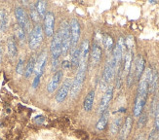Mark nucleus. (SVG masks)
I'll use <instances>...</instances> for the list:
<instances>
[{
    "label": "nucleus",
    "instance_id": "aec40b11",
    "mask_svg": "<svg viewBox=\"0 0 159 140\" xmlns=\"http://www.w3.org/2000/svg\"><path fill=\"white\" fill-rule=\"evenodd\" d=\"M158 85V73L155 69H152V72H151V78L148 83V93L153 94Z\"/></svg>",
    "mask_w": 159,
    "mask_h": 140
},
{
    "label": "nucleus",
    "instance_id": "9b49d317",
    "mask_svg": "<svg viewBox=\"0 0 159 140\" xmlns=\"http://www.w3.org/2000/svg\"><path fill=\"white\" fill-rule=\"evenodd\" d=\"M116 69V64L113 60V59L111 58L109 60H107V64L105 66V69H103V73H102V81H103L105 83H108L111 81V79L114 76V72Z\"/></svg>",
    "mask_w": 159,
    "mask_h": 140
},
{
    "label": "nucleus",
    "instance_id": "7ed1b4c3",
    "mask_svg": "<svg viewBox=\"0 0 159 140\" xmlns=\"http://www.w3.org/2000/svg\"><path fill=\"white\" fill-rule=\"evenodd\" d=\"M85 72H86V70L78 69L77 74L72 81V85H71V89H70V95L72 98L76 97L78 95V94L80 93L82 86H83V83H84V79H85Z\"/></svg>",
    "mask_w": 159,
    "mask_h": 140
},
{
    "label": "nucleus",
    "instance_id": "f3484780",
    "mask_svg": "<svg viewBox=\"0 0 159 140\" xmlns=\"http://www.w3.org/2000/svg\"><path fill=\"white\" fill-rule=\"evenodd\" d=\"M102 59V49L100 45L95 42L92 46V51H91V60L93 65H97L101 61Z\"/></svg>",
    "mask_w": 159,
    "mask_h": 140
},
{
    "label": "nucleus",
    "instance_id": "72a5a7b5",
    "mask_svg": "<svg viewBox=\"0 0 159 140\" xmlns=\"http://www.w3.org/2000/svg\"><path fill=\"white\" fill-rule=\"evenodd\" d=\"M154 129L159 130V103L157 104L156 111H155V127H154Z\"/></svg>",
    "mask_w": 159,
    "mask_h": 140
},
{
    "label": "nucleus",
    "instance_id": "473e14b6",
    "mask_svg": "<svg viewBox=\"0 0 159 140\" xmlns=\"http://www.w3.org/2000/svg\"><path fill=\"white\" fill-rule=\"evenodd\" d=\"M24 59H20L19 62L17 64V68H16V71L18 74H23L25 72V68H24Z\"/></svg>",
    "mask_w": 159,
    "mask_h": 140
},
{
    "label": "nucleus",
    "instance_id": "c756f323",
    "mask_svg": "<svg viewBox=\"0 0 159 140\" xmlns=\"http://www.w3.org/2000/svg\"><path fill=\"white\" fill-rule=\"evenodd\" d=\"M16 35H17V37H18L19 40L24 41L25 38V31L22 28V27L18 25L16 27Z\"/></svg>",
    "mask_w": 159,
    "mask_h": 140
},
{
    "label": "nucleus",
    "instance_id": "4be33fe9",
    "mask_svg": "<svg viewBox=\"0 0 159 140\" xmlns=\"http://www.w3.org/2000/svg\"><path fill=\"white\" fill-rule=\"evenodd\" d=\"M133 63V54L131 49H128V51L125 55V58H124V71L126 74L129 73L131 67H132Z\"/></svg>",
    "mask_w": 159,
    "mask_h": 140
},
{
    "label": "nucleus",
    "instance_id": "6ab92c4d",
    "mask_svg": "<svg viewBox=\"0 0 159 140\" xmlns=\"http://www.w3.org/2000/svg\"><path fill=\"white\" fill-rule=\"evenodd\" d=\"M108 118H109V112H108V110H107L101 115L98 123H97V125H96V129L98 130H103V129H105L107 128V122H108Z\"/></svg>",
    "mask_w": 159,
    "mask_h": 140
},
{
    "label": "nucleus",
    "instance_id": "f257e3e1",
    "mask_svg": "<svg viewBox=\"0 0 159 140\" xmlns=\"http://www.w3.org/2000/svg\"><path fill=\"white\" fill-rule=\"evenodd\" d=\"M59 30L61 32V55H66V54L70 51V48H71L70 24L66 22H64Z\"/></svg>",
    "mask_w": 159,
    "mask_h": 140
},
{
    "label": "nucleus",
    "instance_id": "7c9ffc66",
    "mask_svg": "<svg viewBox=\"0 0 159 140\" xmlns=\"http://www.w3.org/2000/svg\"><path fill=\"white\" fill-rule=\"evenodd\" d=\"M147 122H148V115L147 113H142L140 115V118H139V128H143L144 125H147Z\"/></svg>",
    "mask_w": 159,
    "mask_h": 140
},
{
    "label": "nucleus",
    "instance_id": "a211bd4d",
    "mask_svg": "<svg viewBox=\"0 0 159 140\" xmlns=\"http://www.w3.org/2000/svg\"><path fill=\"white\" fill-rule=\"evenodd\" d=\"M144 64H146V60L143 58V55H139V58L136 60V67H135V76L136 79H138L139 81L143 76L144 70Z\"/></svg>",
    "mask_w": 159,
    "mask_h": 140
},
{
    "label": "nucleus",
    "instance_id": "dca6fc26",
    "mask_svg": "<svg viewBox=\"0 0 159 140\" xmlns=\"http://www.w3.org/2000/svg\"><path fill=\"white\" fill-rule=\"evenodd\" d=\"M132 125H133L132 118H131V117H127L125 122H124L123 125H122L121 129H120V135H119L120 140H125L128 137L130 131H131V129H132Z\"/></svg>",
    "mask_w": 159,
    "mask_h": 140
},
{
    "label": "nucleus",
    "instance_id": "412c9836",
    "mask_svg": "<svg viewBox=\"0 0 159 140\" xmlns=\"http://www.w3.org/2000/svg\"><path fill=\"white\" fill-rule=\"evenodd\" d=\"M94 99H95V92L94 90H91V92H89L88 94L86 95L84 103H83V108H84V110L86 112H89L92 110Z\"/></svg>",
    "mask_w": 159,
    "mask_h": 140
},
{
    "label": "nucleus",
    "instance_id": "2eb2a0df",
    "mask_svg": "<svg viewBox=\"0 0 159 140\" xmlns=\"http://www.w3.org/2000/svg\"><path fill=\"white\" fill-rule=\"evenodd\" d=\"M147 97L148 96L137 94L136 100H135V105H134V116L135 117H140V115L143 113V107H144V105H146V102H147Z\"/></svg>",
    "mask_w": 159,
    "mask_h": 140
},
{
    "label": "nucleus",
    "instance_id": "423d86ee",
    "mask_svg": "<svg viewBox=\"0 0 159 140\" xmlns=\"http://www.w3.org/2000/svg\"><path fill=\"white\" fill-rule=\"evenodd\" d=\"M70 39H71V48L70 50L73 51L77 47V43L80 37V24L76 20H71V23L70 24Z\"/></svg>",
    "mask_w": 159,
    "mask_h": 140
},
{
    "label": "nucleus",
    "instance_id": "9d476101",
    "mask_svg": "<svg viewBox=\"0 0 159 140\" xmlns=\"http://www.w3.org/2000/svg\"><path fill=\"white\" fill-rule=\"evenodd\" d=\"M112 95H113V87L109 86L106 90L105 94H103L102 97V100H101V103H100V107H99L100 116L103 113V112L107 110L109 102L111 101V99H112Z\"/></svg>",
    "mask_w": 159,
    "mask_h": 140
},
{
    "label": "nucleus",
    "instance_id": "58836bf2",
    "mask_svg": "<svg viewBox=\"0 0 159 140\" xmlns=\"http://www.w3.org/2000/svg\"><path fill=\"white\" fill-rule=\"evenodd\" d=\"M136 140H143V135H139L138 136V138Z\"/></svg>",
    "mask_w": 159,
    "mask_h": 140
},
{
    "label": "nucleus",
    "instance_id": "5701e85b",
    "mask_svg": "<svg viewBox=\"0 0 159 140\" xmlns=\"http://www.w3.org/2000/svg\"><path fill=\"white\" fill-rule=\"evenodd\" d=\"M35 63H36V59L34 57H31L29 61H27V64L25 66V78H30V77L32 75V73L34 72V69H35Z\"/></svg>",
    "mask_w": 159,
    "mask_h": 140
},
{
    "label": "nucleus",
    "instance_id": "a878e982",
    "mask_svg": "<svg viewBox=\"0 0 159 140\" xmlns=\"http://www.w3.org/2000/svg\"><path fill=\"white\" fill-rule=\"evenodd\" d=\"M102 44L105 46L106 50L107 52H113V47H114V42L111 36H109L108 34H103L102 36Z\"/></svg>",
    "mask_w": 159,
    "mask_h": 140
},
{
    "label": "nucleus",
    "instance_id": "c9c22d12",
    "mask_svg": "<svg viewBox=\"0 0 159 140\" xmlns=\"http://www.w3.org/2000/svg\"><path fill=\"white\" fill-rule=\"evenodd\" d=\"M45 121V118L43 116H37L34 119V122H35L37 125H42Z\"/></svg>",
    "mask_w": 159,
    "mask_h": 140
},
{
    "label": "nucleus",
    "instance_id": "20e7f679",
    "mask_svg": "<svg viewBox=\"0 0 159 140\" xmlns=\"http://www.w3.org/2000/svg\"><path fill=\"white\" fill-rule=\"evenodd\" d=\"M51 54L53 59H59L61 55V36L60 30L53 35V39L51 42Z\"/></svg>",
    "mask_w": 159,
    "mask_h": 140
},
{
    "label": "nucleus",
    "instance_id": "4468645a",
    "mask_svg": "<svg viewBox=\"0 0 159 140\" xmlns=\"http://www.w3.org/2000/svg\"><path fill=\"white\" fill-rule=\"evenodd\" d=\"M61 78H63V71H61V70H57V71L55 72L54 76L52 77V79L50 80L49 84H48L47 92L49 94L54 93L55 90L58 89L60 83L61 81Z\"/></svg>",
    "mask_w": 159,
    "mask_h": 140
},
{
    "label": "nucleus",
    "instance_id": "39448f33",
    "mask_svg": "<svg viewBox=\"0 0 159 140\" xmlns=\"http://www.w3.org/2000/svg\"><path fill=\"white\" fill-rule=\"evenodd\" d=\"M89 54H90V44L88 40H84L80 48V59H79V66L78 69L86 70L87 68V62L89 59Z\"/></svg>",
    "mask_w": 159,
    "mask_h": 140
},
{
    "label": "nucleus",
    "instance_id": "0eeeda50",
    "mask_svg": "<svg viewBox=\"0 0 159 140\" xmlns=\"http://www.w3.org/2000/svg\"><path fill=\"white\" fill-rule=\"evenodd\" d=\"M15 15L18 22V25L22 27L26 32L30 29V20H29V17H27V14L22 7H17L15 10Z\"/></svg>",
    "mask_w": 159,
    "mask_h": 140
},
{
    "label": "nucleus",
    "instance_id": "393cba45",
    "mask_svg": "<svg viewBox=\"0 0 159 140\" xmlns=\"http://www.w3.org/2000/svg\"><path fill=\"white\" fill-rule=\"evenodd\" d=\"M79 59H80V49L76 47L73 51H71V61H70L71 68H73V69L78 68Z\"/></svg>",
    "mask_w": 159,
    "mask_h": 140
},
{
    "label": "nucleus",
    "instance_id": "b1692460",
    "mask_svg": "<svg viewBox=\"0 0 159 140\" xmlns=\"http://www.w3.org/2000/svg\"><path fill=\"white\" fill-rule=\"evenodd\" d=\"M7 51H8V54L11 58H16V55L18 54V50H17V45H16V41L13 37L8 39V42H7Z\"/></svg>",
    "mask_w": 159,
    "mask_h": 140
},
{
    "label": "nucleus",
    "instance_id": "4c0bfd02",
    "mask_svg": "<svg viewBox=\"0 0 159 140\" xmlns=\"http://www.w3.org/2000/svg\"><path fill=\"white\" fill-rule=\"evenodd\" d=\"M2 55H3V51H2V46L0 45V63L2 61Z\"/></svg>",
    "mask_w": 159,
    "mask_h": 140
},
{
    "label": "nucleus",
    "instance_id": "ddd939ff",
    "mask_svg": "<svg viewBox=\"0 0 159 140\" xmlns=\"http://www.w3.org/2000/svg\"><path fill=\"white\" fill-rule=\"evenodd\" d=\"M47 61V54L45 52L41 53V55L38 57L36 63H35V69H34V73H35V77L41 78L44 73V68L46 65Z\"/></svg>",
    "mask_w": 159,
    "mask_h": 140
},
{
    "label": "nucleus",
    "instance_id": "cd10ccee",
    "mask_svg": "<svg viewBox=\"0 0 159 140\" xmlns=\"http://www.w3.org/2000/svg\"><path fill=\"white\" fill-rule=\"evenodd\" d=\"M121 124L122 122L120 117H117L114 119L111 123V125H110V132H111V134H116L119 131V129H121Z\"/></svg>",
    "mask_w": 159,
    "mask_h": 140
},
{
    "label": "nucleus",
    "instance_id": "f704fd0d",
    "mask_svg": "<svg viewBox=\"0 0 159 140\" xmlns=\"http://www.w3.org/2000/svg\"><path fill=\"white\" fill-rule=\"evenodd\" d=\"M157 132L158 130L156 129H153L151 130L148 135V140H157Z\"/></svg>",
    "mask_w": 159,
    "mask_h": 140
},
{
    "label": "nucleus",
    "instance_id": "c85d7f7f",
    "mask_svg": "<svg viewBox=\"0 0 159 140\" xmlns=\"http://www.w3.org/2000/svg\"><path fill=\"white\" fill-rule=\"evenodd\" d=\"M46 6H47V3L45 1H38L36 4H35V8L37 10V13L40 18H43L45 17L46 15Z\"/></svg>",
    "mask_w": 159,
    "mask_h": 140
},
{
    "label": "nucleus",
    "instance_id": "f8f14e48",
    "mask_svg": "<svg viewBox=\"0 0 159 140\" xmlns=\"http://www.w3.org/2000/svg\"><path fill=\"white\" fill-rule=\"evenodd\" d=\"M54 26H55V17L52 12H47L44 17V31L48 37L54 35Z\"/></svg>",
    "mask_w": 159,
    "mask_h": 140
},
{
    "label": "nucleus",
    "instance_id": "e433bc0d",
    "mask_svg": "<svg viewBox=\"0 0 159 140\" xmlns=\"http://www.w3.org/2000/svg\"><path fill=\"white\" fill-rule=\"evenodd\" d=\"M61 66H63L64 69H70L71 66H70V61L68 60H64L63 63H61Z\"/></svg>",
    "mask_w": 159,
    "mask_h": 140
},
{
    "label": "nucleus",
    "instance_id": "1a4fd4ad",
    "mask_svg": "<svg viewBox=\"0 0 159 140\" xmlns=\"http://www.w3.org/2000/svg\"><path fill=\"white\" fill-rule=\"evenodd\" d=\"M71 85H72V80L70 78H67L63 83V85H61V87L60 88V90H58V93L56 94V101L58 103H61L66 98L67 94L70 92Z\"/></svg>",
    "mask_w": 159,
    "mask_h": 140
},
{
    "label": "nucleus",
    "instance_id": "f03ea898",
    "mask_svg": "<svg viewBox=\"0 0 159 140\" xmlns=\"http://www.w3.org/2000/svg\"><path fill=\"white\" fill-rule=\"evenodd\" d=\"M42 39H43V29L40 24H36L33 27V29L30 35V40H29L30 48L31 50H36L40 46Z\"/></svg>",
    "mask_w": 159,
    "mask_h": 140
},
{
    "label": "nucleus",
    "instance_id": "bb28decb",
    "mask_svg": "<svg viewBox=\"0 0 159 140\" xmlns=\"http://www.w3.org/2000/svg\"><path fill=\"white\" fill-rule=\"evenodd\" d=\"M7 24H8V17L5 10H0V32H2L6 29Z\"/></svg>",
    "mask_w": 159,
    "mask_h": 140
},
{
    "label": "nucleus",
    "instance_id": "2f4dec72",
    "mask_svg": "<svg viewBox=\"0 0 159 140\" xmlns=\"http://www.w3.org/2000/svg\"><path fill=\"white\" fill-rule=\"evenodd\" d=\"M30 17H31V19H32V20L33 22H38L39 20V15H38V13H37V10H36V8L34 6H32L31 8H30Z\"/></svg>",
    "mask_w": 159,
    "mask_h": 140
},
{
    "label": "nucleus",
    "instance_id": "6e6552de",
    "mask_svg": "<svg viewBox=\"0 0 159 140\" xmlns=\"http://www.w3.org/2000/svg\"><path fill=\"white\" fill-rule=\"evenodd\" d=\"M125 49H126V43H125V40L123 38H120L117 42V44L115 46V48L113 49V60L116 64V67L118 66L121 61H122V55H124V52H125Z\"/></svg>",
    "mask_w": 159,
    "mask_h": 140
}]
</instances>
